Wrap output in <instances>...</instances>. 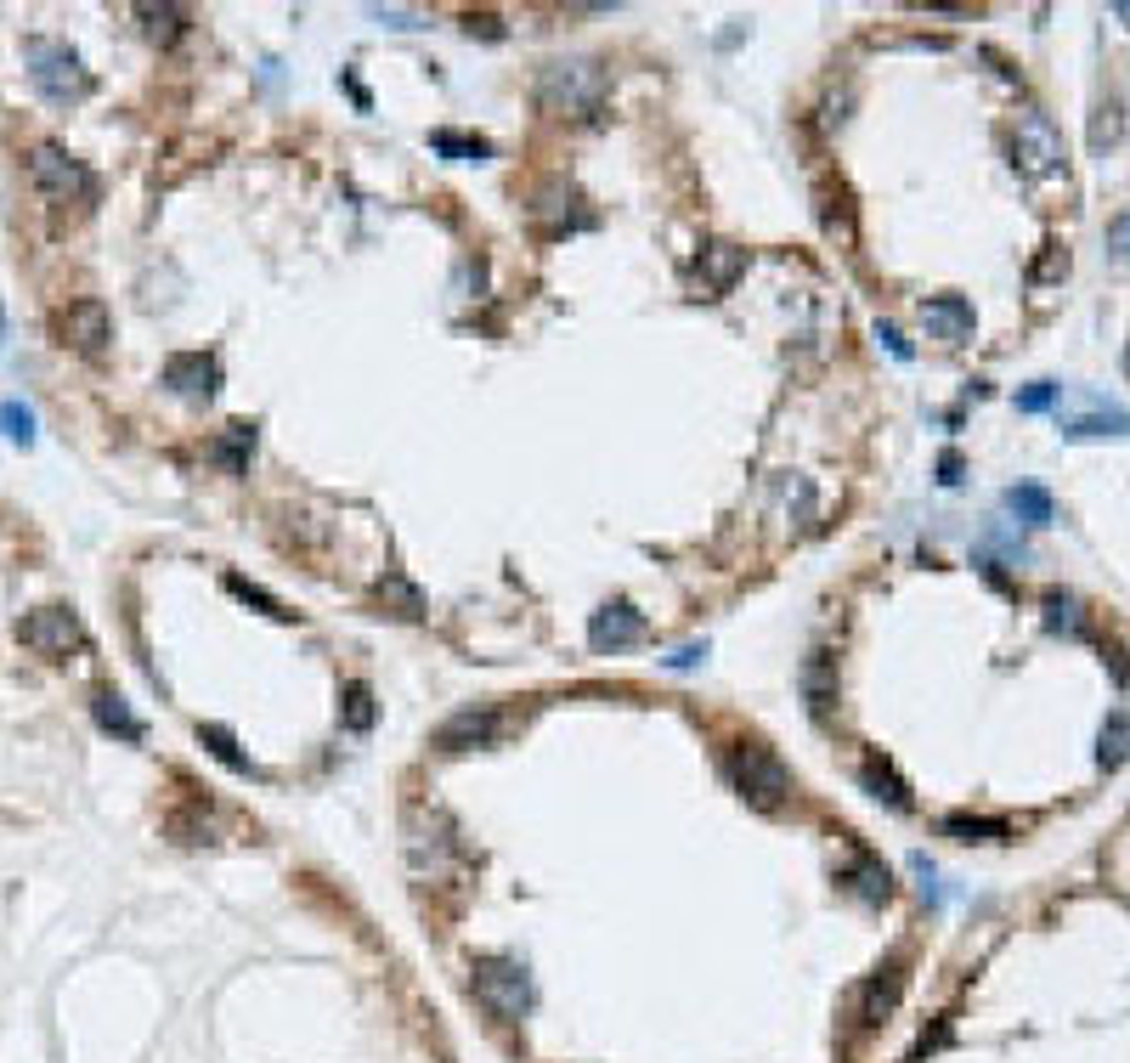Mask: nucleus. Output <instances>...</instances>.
Returning a JSON list of instances; mask_svg holds the SVG:
<instances>
[{
	"instance_id": "obj_13",
	"label": "nucleus",
	"mask_w": 1130,
	"mask_h": 1063,
	"mask_svg": "<svg viewBox=\"0 0 1130 1063\" xmlns=\"http://www.w3.org/2000/svg\"><path fill=\"white\" fill-rule=\"evenodd\" d=\"M746 272V249L741 244H707L702 255H695V289L707 294V301H718V294L735 289V278Z\"/></svg>"
},
{
	"instance_id": "obj_23",
	"label": "nucleus",
	"mask_w": 1130,
	"mask_h": 1063,
	"mask_svg": "<svg viewBox=\"0 0 1130 1063\" xmlns=\"http://www.w3.org/2000/svg\"><path fill=\"white\" fill-rule=\"evenodd\" d=\"M137 17H142V28H148V40H158V46L181 40V28H187V12H181V7H137Z\"/></svg>"
},
{
	"instance_id": "obj_22",
	"label": "nucleus",
	"mask_w": 1130,
	"mask_h": 1063,
	"mask_svg": "<svg viewBox=\"0 0 1130 1063\" xmlns=\"http://www.w3.org/2000/svg\"><path fill=\"white\" fill-rule=\"evenodd\" d=\"M210 453L226 464L232 476L249 470V453H255V424H226V430H221V442H215Z\"/></svg>"
},
{
	"instance_id": "obj_1",
	"label": "nucleus",
	"mask_w": 1130,
	"mask_h": 1063,
	"mask_svg": "<svg viewBox=\"0 0 1130 1063\" xmlns=\"http://www.w3.org/2000/svg\"><path fill=\"white\" fill-rule=\"evenodd\" d=\"M538 103L560 119H593L605 108V69L593 57H554L538 74Z\"/></svg>"
},
{
	"instance_id": "obj_33",
	"label": "nucleus",
	"mask_w": 1130,
	"mask_h": 1063,
	"mask_svg": "<svg viewBox=\"0 0 1130 1063\" xmlns=\"http://www.w3.org/2000/svg\"><path fill=\"white\" fill-rule=\"evenodd\" d=\"M910 872L921 877V900H927V906H944V877H939V866H933V860H927V854H916V860H910Z\"/></svg>"
},
{
	"instance_id": "obj_10",
	"label": "nucleus",
	"mask_w": 1130,
	"mask_h": 1063,
	"mask_svg": "<svg viewBox=\"0 0 1130 1063\" xmlns=\"http://www.w3.org/2000/svg\"><path fill=\"white\" fill-rule=\"evenodd\" d=\"M1012 153H1017V171L1023 176H1051L1062 171V130L1046 119V114H1023L1017 119V137H1012Z\"/></svg>"
},
{
	"instance_id": "obj_40",
	"label": "nucleus",
	"mask_w": 1130,
	"mask_h": 1063,
	"mask_svg": "<svg viewBox=\"0 0 1130 1063\" xmlns=\"http://www.w3.org/2000/svg\"><path fill=\"white\" fill-rule=\"evenodd\" d=\"M1114 17H1125V23H1130V0H1119V7H1114Z\"/></svg>"
},
{
	"instance_id": "obj_29",
	"label": "nucleus",
	"mask_w": 1130,
	"mask_h": 1063,
	"mask_svg": "<svg viewBox=\"0 0 1130 1063\" xmlns=\"http://www.w3.org/2000/svg\"><path fill=\"white\" fill-rule=\"evenodd\" d=\"M0 436L28 447V442H35V408H28V402H0Z\"/></svg>"
},
{
	"instance_id": "obj_36",
	"label": "nucleus",
	"mask_w": 1130,
	"mask_h": 1063,
	"mask_svg": "<svg viewBox=\"0 0 1130 1063\" xmlns=\"http://www.w3.org/2000/svg\"><path fill=\"white\" fill-rule=\"evenodd\" d=\"M876 340H882L893 357H899V362H910V340H905V335H899V328H893V323H876Z\"/></svg>"
},
{
	"instance_id": "obj_14",
	"label": "nucleus",
	"mask_w": 1130,
	"mask_h": 1063,
	"mask_svg": "<svg viewBox=\"0 0 1130 1063\" xmlns=\"http://www.w3.org/2000/svg\"><path fill=\"white\" fill-rule=\"evenodd\" d=\"M531 221L549 226V232H565V226H588V210H582V192L565 187V182H543L531 192Z\"/></svg>"
},
{
	"instance_id": "obj_5",
	"label": "nucleus",
	"mask_w": 1130,
	"mask_h": 1063,
	"mask_svg": "<svg viewBox=\"0 0 1130 1063\" xmlns=\"http://www.w3.org/2000/svg\"><path fill=\"white\" fill-rule=\"evenodd\" d=\"M28 80H35V91L57 108L91 96V69L80 62V51L62 46V40H28Z\"/></svg>"
},
{
	"instance_id": "obj_17",
	"label": "nucleus",
	"mask_w": 1130,
	"mask_h": 1063,
	"mask_svg": "<svg viewBox=\"0 0 1130 1063\" xmlns=\"http://www.w3.org/2000/svg\"><path fill=\"white\" fill-rule=\"evenodd\" d=\"M843 888L854 893V900H866V906H887V900H893V872L882 866L876 854L859 849V854L848 860V872H843Z\"/></svg>"
},
{
	"instance_id": "obj_37",
	"label": "nucleus",
	"mask_w": 1130,
	"mask_h": 1063,
	"mask_svg": "<svg viewBox=\"0 0 1130 1063\" xmlns=\"http://www.w3.org/2000/svg\"><path fill=\"white\" fill-rule=\"evenodd\" d=\"M702 656H707V645H679V651L668 656V668H673V674H684V668H695Z\"/></svg>"
},
{
	"instance_id": "obj_39",
	"label": "nucleus",
	"mask_w": 1130,
	"mask_h": 1063,
	"mask_svg": "<svg viewBox=\"0 0 1130 1063\" xmlns=\"http://www.w3.org/2000/svg\"><path fill=\"white\" fill-rule=\"evenodd\" d=\"M374 17H385V23H396V28H419L413 12H374Z\"/></svg>"
},
{
	"instance_id": "obj_35",
	"label": "nucleus",
	"mask_w": 1130,
	"mask_h": 1063,
	"mask_svg": "<svg viewBox=\"0 0 1130 1063\" xmlns=\"http://www.w3.org/2000/svg\"><path fill=\"white\" fill-rule=\"evenodd\" d=\"M1046 278H1069V249L1046 244V260L1035 266V283H1046Z\"/></svg>"
},
{
	"instance_id": "obj_27",
	"label": "nucleus",
	"mask_w": 1130,
	"mask_h": 1063,
	"mask_svg": "<svg viewBox=\"0 0 1130 1063\" xmlns=\"http://www.w3.org/2000/svg\"><path fill=\"white\" fill-rule=\"evenodd\" d=\"M340 719H345V729H368V724H374V690L362 685V679H351V685L340 690Z\"/></svg>"
},
{
	"instance_id": "obj_6",
	"label": "nucleus",
	"mask_w": 1130,
	"mask_h": 1063,
	"mask_svg": "<svg viewBox=\"0 0 1130 1063\" xmlns=\"http://www.w3.org/2000/svg\"><path fill=\"white\" fill-rule=\"evenodd\" d=\"M17 634H23L28 651L46 656V662H69V656L85 651V622H80L69 606H40V611H28V617L17 622Z\"/></svg>"
},
{
	"instance_id": "obj_26",
	"label": "nucleus",
	"mask_w": 1130,
	"mask_h": 1063,
	"mask_svg": "<svg viewBox=\"0 0 1130 1063\" xmlns=\"http://www.w3.org/2000/svg\"><path fill=\"white\" fill-rule=\"evenodd\" d=\"M1125 758H1130V719L1114 713V719L1103 724V747H1096V763H1103V770H1119Z\"/></svg>"
},
{
	"instance_id": "obj_28",
	"label": "nucleus",
	"mask_w": 1130,
	"mask_h": 1063,
	"mask_svg": "<svg viewBox=\"0 0 1130 1063\" xmlns=\"http://www.w3.org/2000/svg\"><path fill=\"white\" fill-rule=\"evenodd\" d=\"M1046 628H1057V634H1085V611L1074 594H1046Z\"/></svg>"
},
{
	"instance_id": "obj_19",
	"label": "nucleus",
	"mask_w": 1130,
	"mask_h": 1063,
	"mask_svg": "<svg viewBox=\"0 0 1130 1063\" xmlns=\"http://www.w3.org/2000/svg\"><path fill=\"white\" fill-rule=\"evenodd\" d=\"M859 786H866L876 804H887V809H910V786L893 775L887 758H866V763H859Z\"/></svg>"
},
{
	"instance_id": "obj_18",
	"label": "nucleus",
	"mask_w": 1130,
	"mask_h": 1063,
	"mask_svg": "<svg viewBox=\"0 0 1130 1063\" xmlns=\"http://www.w3.org/2000/svg\"><path fill=\"white\" fill-rule=\"evenodd\" d=\"M1069 442H1085V436H1130V408H1114V402H1085V413H1069L1057 419Z\"/></svg>"
},
{
	"instance_id": "obj_24",
	"label": "nucleus",
	"mask_w": 1130,
	"mask_h": 1063,
	"mask_svg": "<svg viewBox=\"0 0 1130 1063\" xmlns=\"http://www.w3.org/2000/svg\"><path fill=\"white\" fill-rule=\"evenodd\" d=\"M944 832L955 838V843H1001L1012 826L1007 820H973V815H950L944 820Z\"/></svg>"
},
{
	"instance_id": "obj_21",
	"label": "nucleus",
	"mask_w": 1130,
	"mask_h": 1063,
	"mask_svg": "<svg viewBox=\"0 0 1130 1063\" xmlns=\"http://www.w3.org/2000/svg\"><path fill=\"white\" fill-rule=\"evenodd\" d=\"M1007 510H1012L1023 526H1051V521H1057L1051 492H1046V487H1035V481H1017V487L1007 492Z\"/></svg>"
},
{
	"instance_id": "obj_12",
	"label": "nucleus",
	"mask_w": 1130,
	"mask_h": 1063,
	"mask_svg": "<svg viewBox=\"0 0 1130 1063\" xmlns=\"http://www.w3.org/2000/svg\"><path fill=\"white\" fill-rule=\"evenodd\" d=\"M645 640V611H634L627 600H611L588 617V645L593 651H627Z\"/></svg>"
},
{
	"instance_id": "obj_25",
	"label": "nucleus",
	"mask_w": 1130,
	"mask_h": 1063,
	"mask_svg": "<svg viewBox=\"0 0 1130 1063\" xmlns=\"http://www.w3.org/2000/svg\"><path fill=\"white\" fill-rule=\"evenodd\" d=\"M198 741H204L226 770H238V775H255V763L238 752V741H232V729H221V724H198Z\"/></svg>"
},
{
	"instance_id": "obj_32",
	"label": "nucleus",
	"mask_w": 1130,
	"mask_h": 1063,
	"mask_svg": "<svg viewBox=\"0 0 1130 1063\" xmlns=\"http://www.w3.org/2000/svg\"><path fill=\"white\" fill-rule=\"evenodd\" d=\"M1103 244H1108V260H1114V266H1130V205L1108 221V238H1103Z\"/></svg>"
},
{
	"instance_id": "obj_31",
	"label": "nucleus",
	"mask_w": 1130,
	"mask_h": 1063,
	"mask_svg": "<svg viewBox=\"0 0 1130 1063\" xmlns=\"http://www.w3.org/2000/svg\"><path fill=\"white\" fill-rule=\"evenodd\" d=\"M226 588H232V594H238V600H249V606H260L266 617H278V622L289 617V611H283V606L272 600V594H266V588H255V583H249V577H238V572H226Z\"/></svg>"
},
{
	"instance_id": "obj_3",
	"label": "nucleus",
	"mask_w": 1130,
	"mask_h": 1063,
	"mask_svg": "<svg viewBox=\"0 0 1130 1063\" xmlns=\"http://www.w3.org/2000/svg\"><path fill=\"white\" fill-rule=\"evenodd\" d=\"M28 182H35V192L46 198V205H57V210L96 205V176L62 142H35V148H28Z\"/></svg>"
},
{
	"instance_id": "obj_11",
	"label": "nucleus",
	"mask_w": 1130,
	"mask_h": 1063,
	"mask_svg": "<svg viewBox=\"0 0 1130 1063\" xmlns=\"http://www.w3.org/2000/svg\"><path fill=\"white\" fill-rule=\"evenodd\" d=\"M164 385H170L176 396H187V402H210V396L221 390V362L204 357V351H176L170 362H164Z\"/></svg>"
},
{
	"instance_id": "obj_20",
	"label": "nucleus",
	"mask_w": 1130,
	"mask_h": 1063,
	"mask_svg": "<svg viewBox=\"0 0 1130 1063\" xmlns=\"http://www.w3.org/2000/svg\"><path fill=\"white\" fill-rule=\"evenodd\" d=\"M91 713H96V724H103L108 736H119V741H142V719L125 708V696L96 690V696H91Z\"/></svg>"
},
{
	"instance_id": "obj_8",
	"label": "nucleus",
	"mask_w": 1130,
	"mask_h": 1063,
	"mask_svg": "<svg viewBox=\"0 0 1130 1063\" xmlns=\"http://www.w3.org/2000/svg\"><path fill=\"white\" fill-rule=\"evenodd\" d=\"M51 328H57V346H69V351H80V357H103L108 340H114V317H108L103 301H74V306H62Z\"/></svg>"
},
{
	"instance_id": "obj_7",
	"label": "nucleus",
	"mask_w": 1130,
	"mask_h": 1063,
	"mask_svg": "<svg viewBox=\"0 0 1130 1063\" xmlns=\"http://www.w3.org/2000/svg\"><path fill=\"white\" fill-rule=\"evenodd\" d=\"M899 995H905V961H887V968L866 973L848 995V1029H876L882 1018H893Z\"/></svg>"
},
{
	"instance_id": "obj_38",
	"label": "nucleus",
	"mask_w": 1130,
	"mask_h": 1063,
	"mask_svg": "<svg viewBox=\"0 0 1130 1063\" xmlns=\"http://www.w3.org/2000/svg\"><path fill=\"white\" fill-rule=\"evenodd\" d=\"M939 481H944V487H955V481H961V458H955V453H944V458H939Z\"/></svg>"
},
{
	"instance_id": "obj_9",
	"label": "nucleus",
	"mask_w": 1130,
	"mask_h": 1063,
	"mask_svg": "<svg viewBox=\"0 0 1130 1063\" xmlns=\"http://www.w3.org/2000/svg\"><path fill=\"white\" fill-rule=\"evenodd\" d=\"M515 729L509 713H497V708H458L442 729H436V747L442 752H470V747H497Z\"/></svg>"
},
{
	"instance_id": "obj_15",
	"label": "nucleus",
	"mask_w": 1130,
	"mask_h": 1063,
	"mask_svg": "<svg viewBox=\"0 0 1130 1063\" xmlns=\"http://www.w3.org/2000/svg\"><path fill=\"white\" fill-rule=\"evenodd\" d=\"M797 685H803L809 713H814V719H831V708H837V656H831V651H809L803 668H797Z\"/></svg>"
},
{
	"instance_id": "obj_30",
	"label": "nucleus",
	"mask_w": 1130,
	"mask_h": 1063,
	"mask_svg": "<svg viewBox=\"0 0 1130 1063\" xmlns=\"http://www.w3.org/2000/svg\"><path fill=\"white\" fill-rule=\"evenodd\" d=\"M429 148H436V153H452V159H486V153H492L481 137H458V130H436V137H429Z\"/></svg>"
},
{
	"instance_id": "obj_2",
	"label": "nucleus",
	"mask_w": 1130,
	"mask_h": 1063,
	"mask_svg": "<svg viewBox=\"0 0 1130 1063\" xmlns=\"http://www.w3.org/2000/svg\"><path fill=\"white\" fill-rule=\"evenodd\" d=\"M723 775L729 786H735L752 809L763 815H775L791 804V770H786V758L775 747H763V741H735L723 752Z\"/></svg>"
},
{
	"instance_id": "obj_4",
	"label": "nucleus",
	"mask_w": 1130,
	"mask_h": 1063,
	"mask_svg": "<svg viewBox=\"0 0 1130 1063\" xmlns=\"http://www.w3.org/2000/svg\"><path fill=\"white\" fill-rule=\"evenodd\" d=\"M470 984H475L481 1007L497 1024H520L531 1013V973L520 968L515 956H475L470 961Z\"/></svg>"
},
{
	"instance_id": "obj_16",
	"label": "nucleus",
	"mask_w": 1130,
	"mask_h": 1063,
	"mask_svg": "<svg viewBox=\"0 0 1130 1063\" xmlns=\"http://www.w3.org/2000/svg\"><path fill=\"white\" fill-rule=\"evenodd\" d=\"M921 323H927V335H933V340L961 346L973 335V301H961V294H933V301L921 306Z\"/></svg>"
},
{
	"instance_id": "obj_34",
	"label": "nucleus",
	"mask_w": 1130,
	"mask_h": 1063,
	"mask_svg": "<svg viewBox=\"0 0 1130 1063\" xmlns=\"http://www.w3.org/2000/svg\"><path fill=\"white\" fill-rule=\"evenodd\" d=\"M1062 396V385H1051V379H1040V385H1028V390H1017V408L1023 413H1046L1051 402Z\"/></svg>"
}]
</instances>
